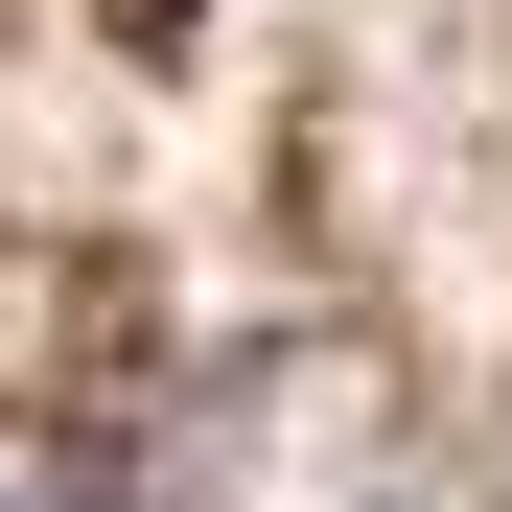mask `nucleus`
I'll list each match as a JSON object with an SVG mask.
<instances>
[{"instance_id": "f257e3e1", "label": "nucleus", "mask_w": 512, "mask_h": 512, "mask_svg": "<svg viewBox=\"0 0 512 512\" xmlns=\"http://www.w3.org/2000/svg\"><path fill=\"white\" fill-rule=\"evenodd\" d=\"M0 512H24V489H0Z\"/></svg>"}, {"instance_id": "f03ea898", "label": "nucleus", "mask_w": 512, "mask_h": 512, "mask_svg": "<svg viewBox=\"0 0 512 512\" xmlns=\"http://www.w3.org/2000/svg\"><path fill=\"white\" fill-rule=\"evenodd\" d=\"M396 512H419V489H396Z\"/></svg>"}]
</instances>
